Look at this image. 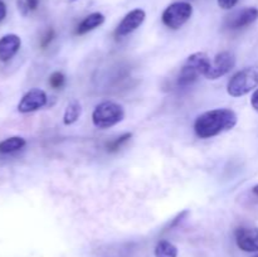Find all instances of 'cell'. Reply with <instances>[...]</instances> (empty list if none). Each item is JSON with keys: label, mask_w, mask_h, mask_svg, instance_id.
Segmentation results:
<instances>
[{"label": "cell", "mask_w": 258, "mask_h": 257, "mask_svg": "<svg viewBox=\"0 0 258 257\" xmlns=\"http://www.w3.org/2000/svg\"><path fill=\"white\" fill-rule=\"evenodd\" d=\"M191 14H193V7L189 3L176 2L169 5L164 10L161 20H163L164 25L175 30L183 27L190 19Z\"/></svg>", "instance_id": "5b68a950"}, {"label": "cell", "mask_w": 258, "mask_h": 257, "mask_svg": "<svg viewBox=\"0 0 258 257\" xmlns=\"http://www.w3.org/2000/svg\"><path fill=\"white\" fill-rule=\"evenodd\" d=\"M258 19V9L257 8H244V9L237 12L233 17L229 19L228 27L231 29H241L252 24Z\"/></svg>", "instance_id": "8fae6325"}, {"label": "cell", "mask_w": 258, "mask_h": 257, "mask_svg": "<svg viewBox=\"0 0 258 257\" xmlns=\"http://www.w3.org/2000/svg\"><path fill=\"white\" fill-rule=\"evenodd\" d=\"M211 58L204 52H197L186 58L178 76L179 87H186L196 82L199 76L206 75L211 66Z\"/></svg>", "instance_id": "7a4b0ae2"}, {"label": "cell", "mask_w": 258, "mask_h": 257, "mask_svg": "<svg viewBox=\"0 0 258 257\" xmlns=\"http://www.w3.org/2000/svg\"><path fill=\"white\" fill-rule=\"evenodd\" d=\"M154 254L155 257H178V248L171 242L163 239L158 242Z\"/></svg>", "instance_id": "9a60e30c"}, {"label": "cell", "mask_w": 258, "mask_h": 257, "mask_svg": "<svg viewBox=\"0 0 258 257\" xmlns=\"http://www.w3.org/2000/svg\"><path fill=\"white\" fill-rule=\"evenodd\" d=\"M27 145V141L22 136H12L0 141V154H12L19 151Z\"/></svg>", "instance_id": "4fadbf2b"}, {"label": "cell", "mask_w": 258, "mask_h": 257, "mask_svg": "<svg viewBox=\"0 0 258 257\" xmlns=\"http://www.w3.org/2000/svg\"><path fill=\"white\" fill-rule=\"evenodd\" d=\"M81 113H82L81 103L76 100L71 101L67 105V107H66L64 115H63V123L67 126L72 125V123H75L80 118Z\"/></svg>", "instance_id": "5bb4252c"}, {"label": "cell", "mask_w": 258, "mask_h": 257, "mask_svg": "<svg viewBox=\"0 0 258 257\" xmlns=\"http://www.w3.org/2000/svg\"><path fill=\"white\" fill-rule=\"evenodd\" d=\"M66 83V77L62 72H53L49 77V85L53 88H62Z\"/></svg>", "instance_id": "e0dca14e"}, {"label": "cell", "mask_w": 258, "mask_h": 257, "mask_svg": "<svg viewBox=\"0 0 258 257\" xmlns=\"http://www.w3.org/2000/svg\"><path fill=\"white\" fill-rule=\"evenodd\" d=\"M7 17V5L3 0H0V23L5 19Z\"/></svg>", "instance_id": "44dd1931"}, {"label": "cell", "mask_w": 258, "mask_h": 257, "mask_svg": "<svg viewBox=\"0 0 258 257\" xmlns=\"http://www.w3.org/2000/svg\"><path fill=\"white\" fill-rule=\"evenodd\" d=\"M70 2H76V0H70Z\"/></svg>", "instance_id": "484cf974"}, {"label": "cell", "mask_w": 258, "mask_h": 257, "mask_svg": "<svg viewBox=\"0 0 258 257\" xmlns=\"http://www.w3.org/2000/svg\"><path fill=\"white\" fill-rule=\"evenodd\" d=\"M29 10H35L38 8V4H39V0H25Z\"/></svg>", "instance_id": "cb8c5ba5"}, {"label": "cell", "mask_w": 258, "mask_h": 257, "mask_svg": "<svg viewBox=\"0 0 258 257\" xmlns=\"http://www.w3.org/2000/svg\"><path fill=\"white\" fill-rule=\"evenodd\" d=\"M131 138H133V134L125 133L123 135H121L120 138L115 139V140H112V141H110V143L106 144V149H107V151H110V153H115V151H117L118 149L123 145V144L127 143Z\"/></svg>", "instance_id": "2e32d148"}, {"label": "cell", "mask_w": 258, "mask_h": 257, "mask_svg": "<svg viewBox=\"0 0 258 257\" xmlns=\"http://www.w3.org/2000/svg\"><path fill=\"white\" fill-rule=\"evenodd\" d=\"M236 65V55L232 52H221L213 58L204 77L208 80H218L229 72Z\"/></svg>", "instance_id": "8992f818"}, {"label": "cell", "mask_w": 258, "mask_h": 257, "mask_svg": "<svg viewBox=\"0 0 258 257\" xmlns=\"http://www.w3.org/2000/svg\"><path fill=\"white\" fill-rule=\"evenodd\" d=\"M252 190H253V193L256 194V196H258V184H257V185L253 186V189H252Z\"/></svg>", "instance_id": "d4e9b609"}, {"label": "cell", "mask_w": 258, "mask_h": 257, "mask_svg": "<svg viewBox=\"0 0 258 257\" xmlns=\"http://www.w3.org/2000/svg\"><path fill=\"white\" fill-rule=\"evenodd\" d=\"M238 2L239 0H217L219 8H222V9H224V10L232 9L233 7H236L237 3Z\"/></svg>", "instance_id": "ffe728a7"}, {"label": "cell", "mask_w": 258, "mask_h": 257, "mask_svg": "<svg viewBox=\"0 0 258 257\" xmlns=\"http://www.w3.org/2000/svg\"><path fill=\"white\" fill-rule=\"evenodd\" d=\"M251 105H252V107L254 108V110L258 111V88H257L256 91H254L253 95H252Z\"/></svg>", "instance_id": "7402d4cb"}, {"label": "cell", "mask_w": 258, "mask_h": 257, "mask_svg": "<svg viewBox=\"0 0 258 257\" xmlns=\"http://www.w3.org/2000/svg\"><path fill=\"white\" fill-rule=\"evenodd\" d=\"M188 214H189V211H188V209H185V211H181L180 213H179L178 216H176L175 218H174L173 221H171V223H169V228H174V227L178 226V224L180 223V222L183 221V219L185 218V217L188 216Z\"/></svg>", "instance_id": "d6986e66"}, {"label": "cell", "mask_w": 258, "mask_h": 257, "mask_svg": "<svg viewBox=\"0 0 258 257\" xmlns=\"http://www.w3.org/2000/svg\"><path fill=\"white\" fill-rule=\"evenodd\" d=\"M254 257H258V254H257V256H254Z\"/></svg>", "instance_id": "4316f807"}, {"label": "cell", "mask_w": 258, "mask_h": 257, "mask_svg": "<svg viewBox=\"0 0 258 257\" xmlns=\"http://www.w3.org/2000/svg\"><path fill=\"white\" fill-rule=\"evenodd\" d=\"M258 87V66L243 68L237 72L227 85V92L232 97H241Z\"/></svg>", "instance_id": "3957f363"}, {"label": "cell", "mask_w": 258, "mask_h": 257, "mask_svg": "<svg viewBox=\"0 0 258 257\" xmlns=\"http://www.w3.org/2000/svg\"><path fill=\"white\" fill-rule=\"evenodd\" d=\"M125 117L123 107L112 101H105L97 105L92 113V122L97 128H108L121 122Z\"/></svg>", "instance_id": "277c9868"}, {"label": "cell", "mask_w": 258, "mask_h": 257, "mask_svg": "<svg viewBox=\"0 0 258 257\" xmlns=\"http://www.w3.org/2000/svg\"><path fill=\"white\" fill-rule=\"evenodd\" d=\"M47 93L40 88H33L28 91L18 103V111L22 113H29L37 111L47 105Z\"/></svg>", "instance_id": "52a82bcc"}, {"label": "cell", "mask_w": 258, "mask_h": 257, "mask_svg": "<svg viewBox=\"0 0 258 257\" xmlns=\"http://www.w3.org/2000/svg\"><path fill=\"white\" fill-rule=\"evenodd\" d=\"M145 18V10L140 9V8L131 10L130 13H127V14L123 17V19L121 20L120 24L117 25V28H116L115 30V35L117 38H122L125 37V35H128L130 33L135 32V30L143 24Z\"/></svg>", "instance_id": "ba28073f"}, {"label": "cell", "mask_w": 258, "mask_h": 257, "mask_svg": "<svg viewBox=\"0 0 258 257\" xmlns=\"http://www.w3.org/2000/svg\"><path fill=\"white\" fill-rule=\"evenodd\" d=\"M22 39L17 34H5L0 38V60L8 62L12 59L19 50Z\"/></svg>", "instance_id": "30bf717a"}, {"label": "cell", "mask_w": 258, "mask_h": 257, "mask_svg": "<svg viewBox=\"0 0 258 257\" xmlns=\"http://www.w3.org/2000/svg\"><path fill=\"white\" fill-rule=\"evenodd\" d=\"M55 37V33H54V29H52V28H49V29L45 32L44 37L42 38V40H40V47L42 48H45L49 45V43L52 42L53 39H54Z\"/></svg>", "instance_id": "ac0fdd59"}, {"label": "cell", "mask_w": 258, "mask_h": 257, "mask_svg": "<svg viewBox=\"0 0 258 257\" xmlns=\"http://www.w3.org/2000/svg\"><path fill=\"white\" fill-rule=\"evenodd\" d=\"M236 242L242 251L258 252V228H238L236 231Z\"/></svg>", "instance_id": "9c48e42d"}, {"label": "cell", "mask_w": 258, "mask_h": 257, "mask_svg": "<svg viewBox=\"0 0 258 257\" xmlns=\"http://www.w3.org/2000/svg\"><path fill=\"white\" fill-rule=\"evenodd\" d=\"M237 113L229 108H214L197 117L194 131L201 139H209L229 131L237 125Z\"/></svg>", "instance_id": "6da1fadb"}, {"label": "cell", "mask_w": 258, "mask_h": 257, "mask_svg": "<svg viewBox=\"0 0 258 257\" xmlns=\"http://www.w3.org/2000/svg\"><path fill=\"white\" fill-rule=\"evenodd\" d=\"M18 7H19L20 12H22L23 15H27V13L29 12V8H28L27 3H23L22 0H18Z\"/></svg>", "instance_id": "603a6c76"}, {"label": "cell", "mask_w": 258, "mask_h": 257, "mask_svg": "<svg viewBox=\"0 0 258 257\" xmlns=\"http://www.w3.org/2000/svg\"><path fill=\"white\" fill-rule=\"evenodd\" d=\"M103 23H105V15H103L102 13H92V14L86 17L85 19L78 24L77 29H76V34H86V33L91 32V30L96 29L97 27L102 25Z\"/></svg>", "instance_id": "7c38bea8"}]
</instances>
